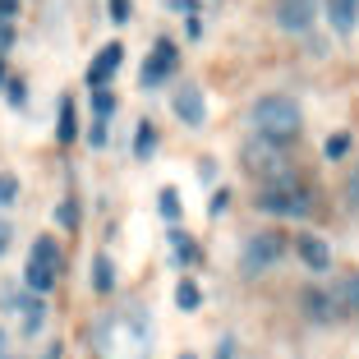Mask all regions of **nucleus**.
<instances>
[{"instance_id":"a878e982","label":"nucleus","mask_w":359,"mask_h":359,"mask_svg":"<svg viewBox=\"0 0 359 359\" xmlns=\"http://www.w3.org/2000/svg\"><path fill=\"white\" fill-rule=\"evenodd\" d=\"M60 222H65V226H74V222H79V212H74V203H60Z\"/></svg>"},{"instance_id":"6ab92c4d","label":"nucleus","mask_w":359,"mask_h":359,"mask_svg":"<svg viewBox=\"0 0 359 359\" xmlns=\"http://www.w3.org/2000/svg\"><path fill=\"white\" fill-rule=\"evenodd\" d=\"M170 244H175V258H180V263H194V258H198V249H194L189 235H175Z\"/></svg>"},{"instance_id":"f257e3e1","label":"nucleus","mask_w":359,"mask_h":359,"mask_svg":"<svg viewBox=\"0 0 359 359\" xmlns=\"http://www.w3.org/2000/svg\"><path fill=\"white\" fill-rule=\"evenodd\" d=\"M249 120H254V129L263 138H272V143H295L299 129H304V111H299L295 97H285V93L258 97L254 111H249Z\"/></svg>"},{"instance_id":"5701e85b","label":"nucleus","mask_w":359,"mask_h":359,"mask_svg":"<svg viewBox=\"0 0 359 359\" xmlns=\"http://www.w3.org/2000/svg\"><path fill=\"white\" fill-rule=\"evenodd\" d=\"M346 198H350V208L359 212V166L350 170V184H346Z\"/></svg>"},{"instance_id":"2eb2a0df","label":"nucleus","mask_w":359,"mask_h":359,"mask_svg":"<svg viewBox=\"0 0 359 359\" xmlns=\"http://www.w3.org/2000/svg\"><path fill=\"white\" fill-rule=\"evenodd\" d=\"M55 138H60V143H74L79 138V120H74V102H69V97L60 102V129H55Z\"/></svg>"},{"instance_id":"1a4fd4ad","label":"nucleus","mask_w":359,"mask_h":359,"mask_svg":"<svg viewBox=\"0 0 359 359\" xmlns=\"http://www.w3.org/2000/svg\"><path fill=\"white\" fill-rule=\"evenodd\" d=\"M170 69H175V46H170V42H157V46H152V60L143 65V83H161Z\"/></svg>"},{"instance_id":"412c9836","label":"nucleus","mask_w":359,"mask_h":359,"mask_svg":"<svg viewBox=\"0 0 359 359\" xmlns=\"http://www.w3.org/2000/svg\"><path fill=\"white\" fill-rule=\"evenodd\" d=\"M152 143H157V134H152V125H138V157H148Z\"/></svg>"},{"instance_id":"7ed1b4c3","label":"nucleus","mask_w":359,"mask_h":359,"mask_svg":"<svg viewBox=\"0 0 359 359\" xmlns=\"http://www.w3.org/2000/svg\"><path fill=\"white\" fill-rule=\"evenodd\" d=\"M240 161H244V170H249V175H258V180H281V175H290L285 143H272V138H263V134H254L249 143H244Z\"/></svg>"},{"instance_id":"9b49d317","label":"nucleus","mask_w":359,"mask_h":359,"mask_svg":"<svg viewBox=\"0 0 359 359\" xmlns=\"http://www.w3.org/2000/svg\"><path fill=\"white\" fill-rule=\"evenodd\" d=\"M299 258H304L313 272H323V267L332 263V249H327V240H318V235H304V240H299Z\"/></svg>"},{"instance_id":"9d476101","label":"nucleus","mask_w":359,"mask_h":359,"mask_svg":"<svg viewBox=\"0 0 359 359\" xmlns=\"http://www.w3.org/2000/svg\"><path fill=\"white\" fill-rule=\"evenodd\" d=\"M327 19L337 32H350L359 23V0H327Z\"/></svg>"},{"instance_id":"423d86ee","label":"nucleus","mask_w":359,"mask_h":359,"mask_svg":"<svg viewBox=\"0 0 359 359\" xmlns=\"http://www.w3.org/2000/svg\"><path fill=\"white\" fill-rule=\"evenodd\" d=\"M313 23V0H276V28L281 32H304Z\"/></svg>"},{"instance_id":"ddd939ff","label":"nucleus","mask_w":359,"mask_h":359,"mask_svg":"<svg viewBox=\"0 0 359 359\" xmlns=\"http://www.w3.org/2000/svg\"><path fill=\"white\" fill-rule=\"evenodd\" d=\"M111 285H116V267H111V258H106V254H97L93 258V290H102V295H106Z\"/></svg>"},{"instance_id":"393cba45","label":"nucleus","mask_w":359,"mask_h":359,"mask_svg":"<svg viewBox=\"0 0 359 359\" xmlns=\"http://www.w3.org/2000/svg\"><path fill=\"white\" fill-rule=\"evenodd\" d=\"M212 359H235V341L222 337V346H217V355H212Z\"/></svg>"},{"instance_id":"4be33fe9","label":"nucleus","mask_w":359,"mask_h":359,"mask_svg":"<svg viewBox=\"0 0 359 359\" xmlns=\"http://www.w3.org/2000/svg\"><path fill=\"white\" fill-rule=\"evenodd\" d=\"M97 116H111V111H116V97H111V93H106V88H97Z\"/></svg>"},{"instance_id":"c756f323","label":"nucleus","mask_w":359,"mask_h":359,"mask_svg":"<svg viewBox=\"0 0 359 359\" xmlns=\"http://www.w3.org/2000/svg\"><path fill=\"white\" fill-rule=\"evenodd\" d=\"M0 83H5V65H0Z\"/></svg>"},{"instance_id":"f3484780","label":"nucleus","mask_w":359,"mask_h":359,"mask_svg":"<svg viewBox=\"0 0 359 359\" xmlns=\"http://www.w3.org/2000/svg\"><path fill=\"white\" fill-rule=\"evenodd\" d=\"M42 304H37V299H23V327H28V332H37V327H42Z\"/></svg>"},{"instance_id":"cd10ccee","label":"nucleus","mask_w":359,"mask_h":359,"mask_svg":"<svg viewBox=\"0 0 359 359\" xmlns=\"http://www.w3.org/2000/svg\"><path fill=\"white\" fill-rule=\"evenodd\" d=\"M111 14H116V19H129V0H111Z\"/></svg>"},{"instance_id":"4468645a","label":"nucleus","mask_w":359,"mask_h":359,"mask_svg":"<svg viewBox=\"0 0 359 359\" xmlns=\"http://www.w3.org/2000/svg\"><path fill=\"white\" fill-rule=\"evenodd\" d=\"M337 304L350 309V313H359V272H350L346 281L337 285Z\"/></svg>"},{"instance_id":"c85d7f7f","label":"nucleus","mask_w":359,"mask_h":359,"mask_svg":"<svg viewBox=\"0 0 359 359\" xmlns=\"http://www.w3.org/2000/svg\"><path fill=\"white\" fill-rule=\"evenodd\" d=\"M5 249H10V231H5V226H0V254H5Z\"/></svg>"},{"instance_id":"bb28decb","label":"nucleus","mask_w":359,"mask_h":359,"mask_svg":"<svg viewBox=\"0 0 359 359\" xmlns=\"http://www.w3.org/2000/svg\"><path fill=\"white\" fill-rule=\"evenodd\" d=\"M19 14V0H0V19H14Z\"/></svg>"},{"instance_id":"dca6fc26","label":"nucleus","mask_w":359,"mask_h":359,"mask_svg":"<svg viewBox=\"0 0 359 359\" xmlns=\"http://www.w3.org/2000/svg\"><path fill=\"white\" fill-rule=\"evenodd\" d=\"M161 217H166V222H180V194L175 189H161Z\"/></svg>"},{"instance_id":"f03ea898","label":"nucleus","mask_w":359,"mask_h":359,"mask_svg":"<svg viewBox=\"0 0 359 359\" xmlns=\"http://www.w3.org/2000/svg\"><path fill=\"white\" fill-rule=\"evenodd\" d=\"M258 212H267V217H309L313 212V194L290 175L267 180L263 194H258Z\"/></svg>"},{"instance_id":"6e6552de","label":"nucleus","mask_w":359,"mask_h":359,"mask_svg":"<svg viewBox=\"0 0 359 359\" xmlns=\"http://www.w3.org/2000/svg\"><path fill=\"white\" fill-rule=\"evenodd\" d=\"M120 60H125V51H120L116 42H111V46H102V51H97V60H93V69H88V83H93V88H102L106 79H111V74L120 69Z\"/></svg>"},{"instance_id":"aec40b11","label":"nucleus","mask_w":359,"mask_h":359,"mask_svg":"<svg viewBox=\"0 0 359 359\" xmlns=\"http://www.w3.org/2000/svg\"><path fill=\"white\" fill-rule=\"evenodd\" d=\"M346 152H350V134H332V138H327V157L341 161Z\"/></svg>"},{"instance_id":"7c9ffc66","label":"nucleus","mask_w":359,"mask_h":359,"mask_svg":"<svg viewBox=\"0 0 359 359\" xmlns=\"http://www.w3.org/2000/svg\"><path fill=\"white\" fill-rule=\"evenodd\" d=\"M184 359H194V355H184Z\"/></svg>"},{"instance_id":"0eeeda50","label":"nucleus","mask_w":359,"mask_h":359,"mask_svg":"<svg viewBox=\"0 0 359 359\" xmlns=\"http://www.w3.org/2000/svg\"><path fill=\"white\" fill-rule=\"evenodd\" d=\"M175 116L184 120V125H203V120H208V102H203L198 88H180L175 93Z\"/></svg>"},{"instance_id":"20e7f679","label":"nucleus","mask_w":359,"mask_h":359,"mask_svg":"<svg viewBox=\"0 0 359 359\" xmlns=\"http://www.w3.org/2000/svg\"><path fill=\"white\" fill-rule=\"evenodd\" d=\"M55 276H60V249H55L51 235H42V240L32 244V254H28V272H23V281H28V290L46 295V290L55 285Z\"/></svg>"},{"instance_id":"f8f14e48","label":"nucleus","mask_w":359,"mask_h":359,"mask_svg":"<svg viewBox=\"0 0 359 359\" xmlns=\"http://www.w3.org/2000/svg\"><path fill=\"white\" fill-rule=\"evenodd\" d=\"M304 313L313 318V323H332L337 309H332V299L323 295V290H304Z\"/></svg>"},{"instance_id":"a211bd4d","label":"nucleus","mask_w":359,"mask_h":359,"mask_svg":"<svg viewBox=\"0 0 359 359\" xmlns=\"http://www.w3.org/2000/svg\"><path fill=\"white\" fill-rule=\"evenodd\" d=\"M198 285H194V281H184V285H180V290H175V304L180 309H198Z\"/></svg>"},{"instance_id":"b1692460","label":"nucleus","mask_w":359,"mask_h":359,"mask_svg":"<svg viewBox=\"0 0 359 359\" xmlns=\"http://www.w3.org/2000/svg\"><path fill=\"white\" fill-rule=\"evenodd\" d=\"M14 194H19V184L10 175H0V203H14Z\"/></svg>"},{"instance_id":"39448f33","label":"nucleus","mask_w":359,"mask_h":359,"mask_svg":"<svg viewBox=\"0 0 359 359\" xmlns=\"http://www.w3.org/2000/svg\"><path fill=\"white\" fill-rule=\"evenodd\" d=\"M281 249H285V240L276 231H263V235H254V240L244 244V254H240V267L249 276L254 272H263V267H272L276 258H281Z\"/></svg>"}]
</instances>
